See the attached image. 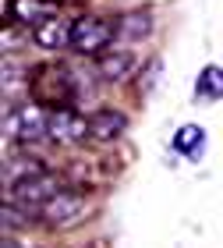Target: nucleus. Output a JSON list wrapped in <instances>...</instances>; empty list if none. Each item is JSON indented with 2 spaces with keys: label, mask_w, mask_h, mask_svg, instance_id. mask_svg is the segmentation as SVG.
Masks as SVG:
<instances>
[{
  "label": "nucleus",
  "mask_w": 223,
  "mask_h": 248,
  "mask_svg": "<svg viewBox=\"0 0 223 248\" xmlns=\"http://www.w3.org/2000/svg\"><path fill=\"white\" fill-rule=\"evenodd\" d=\"M21 93H25V71L15 61H4V96H7V103L18 99Z\"/></svg>",
  "instance_id": "4468645a"
},
{
  "label": "nucleus",
  "mask_w": 223,
  "mask_h": 248,
  "mask_svg": "<svg viewBox=\"0 0 223 248\" xmlns=\"http://www.w3.org/2000/svg\"><path fill=\"white\" fill-rule=\"evenodd\" d=\"M138 71L142 67H138L135 50H106L103 57L96 61V75L103 78V82H128V78H135Z\"/></svg>",
  "instance_id": "423d86ee"
},
{
  "label": "nucleus",
  "mask_w": 223,
  "mask_h": 248,
  "mask_svg": "<svg viewBox=\"0 0 223 248\" xmlns=\"http://www.w3.org/2000/svg\"><path fill=\"white\" fill-rule=\"evenodd\" d=\"M174 153H181L184 160L198 163L202 153H206V131L198 128V124H181L177 135H174Z\"/></svg>",
  "instance_id": "9d476101"
},
{
  "label": "nucleus",
  "mask_w": 223,
  "mask_h": 248,
  "mask_svg": "<svg viewBox=\"0 0 223 248\" xmlns=\"http://www.w3.org/2000/svg\"><path fill=\"white\" fill-rule=\"evenodd\" d=\"M195 99L198 103H216V99H223V67L220 64H206L202 71H198Z\"/></svg>",
  "instance_id": "9b49d317"
},
{
  "label": "nucleus",
  "mask_w": 223,
  "mask_h": 248,
  "mask_svg": "<svg viewBox=\"0 0 223 248\" xmlns=\"http://www.w3.org/2000/svg\"><path fill=\"white\" fill-rule=\"evenodd\" d=\"M4 135L7 139H18L21 145H32V142H43L50 139V110L43 103H18V110H4Z\"/></svg>",
  "instance_id": "f257e3e1"
},
{
  "label": "nucleus",
  "mask_w": 223,
  "mask_h": 248,
  "mask_svg": "<svg viewBox=\"0 0 223 248\" xmlns=\"http://www.w3.org/2000/svg\"><path fill=\"white\" fill-rule=\"evenodd\" d=\"M124 131H128V114H120V110H96L89 117V135L99 142H114Z\"/></svg>",
  "instance_id": "0eeeda50"
},
{
  "label": "nucleus",
  "mask_w": 223,
  "mask_h": 248,
  "mask_svg": "<svg viewBox=\"0 0 223 248\" xmlns=\"http://www.w3.org/2000/svg\"><path fill=\"white\" fill-rule=\"evenodd\" d=\"M4 248H32V245H21V241H7Z\"/></svg>",
  "instance_id": "f3484780"
},
{
  "label": "nucleus",
  "mask_w": 223,
  "mask_h": 248,
  "mask_svg": "<svg viewBox=\"0 0 223 248\" xmlns=\"http://www.w3.org/2000/svg\"><path fill=\"white\" fill-rule=\"evenodd\" d=\"M160 75H163V61H149L146 67H142V75H138V89L149 96L156 89V78H160Z\"/></svg>",
  "instance_id": "2eb2a0df"
},
{
  "label": "nucleus",
  "mask_w": 223,
  "mask_h": 248,
  "mask_svg": "<svg viewBox=\"0 0 223 248\" xmlns=\"http://www.w3.org/2000/svg\"><path fill=\"white\" fill-rule=\"evenodd\" d=\"M57 15V7H53V0H15V18L21 25H43V21H50Z\"/></svg>",
  "instance_id": "ddd939ff"
},
{
  "label": "nucleus",
  "mask_w": 223,
  "mask_h": 248,
  "mask_svg": "<svg viewBox=\"0 0 223 248\" xmlns=\"http://www.w3.org/2000/svg\"><path fill=\"white\" fill-rule=\"evenodd\" d=\"M36 174H43V167L36 160H25V156H15V153L4 156V191L29 181V177H36Z\"/></svg>",
  "instance_id": "f8f14e48"
},
{
  "label": "nucleus",
  "mask_w": 223,
  "mask_h": 248,
  "mask_svg": "<svg viewBox=\"0 0 223 248\" xmlns=\"http://www.w3.org/2000/svg\"><path fill=\"white\" fill-rule=\"evenodd\" d=\"M71 25H74V21H64L60 15H53L50 21H43V25L36 29V43L43 50H64V46H71Z\"/></svg>",
  "instance_id": "1a4fd4ad"
},
{
  "label": "nucleus",
  "mask_w": 223,
  "mask_h": 248,
  "mask_svg": "<svg viewBox=\"0 0 223 248\" xmlns=\"http://www.w3.org/2000/svg\"><path fill=\"white\" fill-rule=\"evenodd\" d=\"M4 223H7V227H18V223L25 227V223H29V213H18L15 202H7V206H4Z\"/></svg>",
  "instance_id": "dca6fc26"
},
{
  "label": "nucleus",
  "mask_w": 223,
  "mask_h": 248,
  "mask_svg": "<svg viewBox=\"0 0 223 248\" xmlns=\"http://www.w3.org/2000/svg\"><path fill=\"white\" fill-rule=\"evenodd\" d=\"M114 29H117L120 43H142V39H149V32H152V15L149 11H124V15L114 21Z\"/></svg>",
  "instance_id": "6e6552de"
},
{
  "label": "nucleus",
  "mask_w": 223,
  "mask_h": 248,
  "mask_svg": "<svg viewBox=\"0 0 223 248\" xmlns=\"http://www.w3.org/2000/svg\"><path fill=\"white\" fill-rule=\"evenodd\" d=\"M50 139L60 145H74L89 139V121L74 107H53L50 110Z\"/></svg>",
  "instance_id": "39448f33"
},
{
  "label": "nucleus",
  "mask_w": 223,
  "mask_h": 248,
  "mask_svg": "<svg viewBox=\"0 0 223 248\" xmlns=\"http://www.w3.org/2000/svg\"><path fill=\"white\" fill-rule=\"evenodd\" d=\"M82 213H85V199L78 195V191H68V188H60L57 195H53L46 206L39 209V217L50 223V227H71V223L82 220Z\"/></svg>",
  "instance_id": "20e7f679"
},
{
  "label": "nucleus",
  "mask_w": 223,
  "mask_h": 248,
  "mask_svg": "<svg viewBox=\"0 0 223 248\" xmlns=\"http://www.w3.org/2000/svg\"><path fill=\"white\" fill-rule=\"evenodd\" d=\"M114 39H117V29H114V21H110V18L82 15V18H74V25H71V50L82 53V57L106 50Z\"/></svg>",
  "instance_id": "f03ea898"
},
{
  "label": "nucleus",
  "mask_w": 223,
  "mask_h": 248,
  "mask_svg": "<svg viewBox=\"0 0 223 248\" xmlns=\"http://www.w3.org/2000/svg\"><path fill=\"white\" fill-rule=\"evenodd\" d=\"M57 191H60V181H57V177L36 174V177H29V181L7 188V202H15V206H21V209H43L53 195H57Z\"/></svg>",
  "instance_id": "7ed1b4c3"
}]
</instances>
